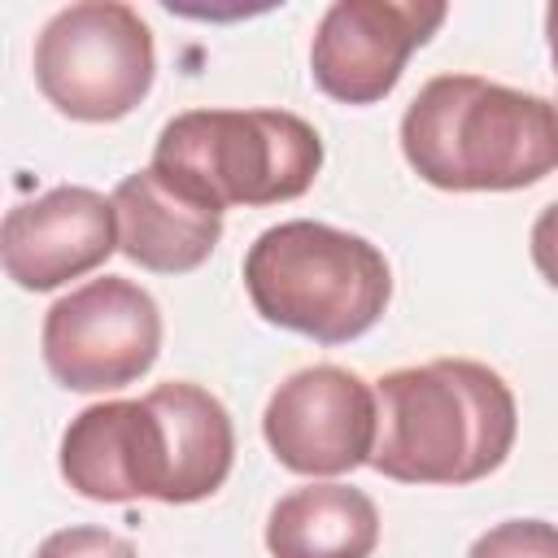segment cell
Returning a JSON list of instances; mask_svg holds the SVG:
<instances>
[{
    "mask_svg": "<svg viewBox=\"0 0 558 558\" xmlns=\"http://www.w3.org/2000/svg\"><path fill=\"white\" fill-rule=\"evenodd\" d=\"M57 462L61 480L87 501L187 506L227 484L235 427L209 388L170 379L140 401H100L74 414Z\"/></svg>",
    "mask_w": 558,
    "mask_h": 558,
    "instance_id": "6da1fadb",
    "label": "cell"
},
{
    "mask_svg": "<svg viewBox=\"0 0 558 558\" xmlns=\"http://www.w3.org/2000/svg\"><path fill=\"white\" fill-rule=\"evenodd\" d=\"M375 401L379 436L371 466L397 484H475L510 458L519 436L510 384L471 357L388 371Z\"/></svg>",
    "mask_w": 558,
    "mask_h": 558,
    "instance_id": "7a4b0ae2",
    "label": "cell"
},
{
    "mask_svg": "<svg viewBox=\"0 0 558 558\" xmlns=\"http://www.w3.org/2000/svg\"><path fill=\"white\" fill-rule=\"evenodd\" d=\"M401 153L440 192H519L558 170V105L480 74H436L401 113Z\"/></svg>",
    "mask_w": 558,
    "mask_h": 558,
    "instance_id": "3957f363",
    "label": "cell"
},
{
    "mask_svg": "<svg viewBox=\"0 0 558 558\" xmlns=\"http://www.w3.org/2000/svg\"><path fill=\"white\" fill-rule=\"evenodd\" d=\"M244 288L266 323L318 344H349L384 318L392 270L366 235L288 218L248 244Z\"/></svg>",
    "mask_w": 558,
    "mask_h": 558,
    "instance_id": "277c9868",
    "label": "cell"
},
{
    "mask_svg": "<svg viewBox=\"0 0 558 558\" xmlns=\"http://www.w3.org/2000/svg\"><path fill=\"white\" fill-rule=\"evenodd\" d=\"M148 166L218 214L231 205H283L314 187L323 140L288 109H187L161 126Z\"/></svg>",
    "mask_w": 558,
    "mask_h": 558,
    "instance_id": "5b68a950",
    "label": "cell"
},
{
    "mask_svg": "<svg viewBox=\"0 0 558 558\" xmlns=\"http://www.w3.org/2000/svg\"><path fill=\"white\" fill-rule=\"evenodd\" d=\"M31 65L57 113L74 122H118L153 92L157 48L131 4L78 0L44 22Z\"/></svg>",
    "mask_w": 558,
    "mask_h": 558,
    "instance_id": "8992f818",
    "label": "cell"
},
{
    "mask_svg": "<svg viewBox=\"0 0 558 558\" xmlns=\"http://www.w3.org/2000/svg\"><path fill=\"white\" fill-rule=\"evenodd\" d=\"M39 344L61 388L113 392L153 371L161 353V310L140 283L105 275L48 305Z\"/></svg>",
    "mask_w": 558,
    "mask_h": 558,
    "instance_id": "52a82bcc",
    "label": "cell"
},
{
    "mask_svg": "<svg viewBox=\"0 0 558 558\" xmlns=\"http://www.w3.org/2000/svg\"><path fill=\"white\" fill-rule=\"evenodd\" d=\"M262 436L296 475H344L371 462L379 405L357 371L336 362L292 371L266 401Z\"/></svg>",
    "mask_w": 558,
    "mask_h": 558,
    "instance_id": "ba28073f",
    "label": "cell"
},
{
    "mask_svg": "<svg viewBox=\"0 0 558 558\" xmlns=\"http://www.w3.org/2000/svg\"><path fill=\"white\" fill-rule=\"evenodd\" d=\"M445 13L440 0H336L310 44L318 92L340 105L384 100L401 83L410 52L440 31Z\"/></svg>",
    "mask_w": 558,
    "mask_h": 558,
    "instance_id": "9c48e42d",
    "label": "cell"
},
{
    "mask_svg": "<svg viewBox=\"0 0 558 558\" xmlns=\"http://www.w3.org/2000/svg\"><path fill=\"white\" fill-rule=\"evenodd\" d=\"M118 253V209L96 187L61 183L4 214V275L26 292H52Z\"/></svg>",
    "mask_w": 558,
    "mask_h": 558,
    "instance_id": "30bf717a",
    "label": "cell"
},
{
    "mask_svg": "<svg viewBox=\"0 0 558 558\" xmlns=\"http://www.w3.org/2000/svg\"><path fill=\"white\" fill-rule=\"evenodd\" d=\"M109 201L118 209V248L144 270L187 275L222 240V214L170 187L153 166L126 174Z\"/></svg>",
    "mask_w": 558,
    "mask_h": 558,
    "instance_id": "8fae6325",
    "label": "cell"
},
{
    "mask_svg": "<svg viewBox=\"0 0 558 558\" xmlns=\"http://www.w3.org/2000/svg\"><path fill=\"white\" fill-rule=\"evenodd\" d=\"M379 510L353 484H305L283 493L266 514L270 558H371Z\"/></svg>",
    "mask_w": 558,
    "mask_h": 558,
    "instance_id": "7c38bea8",
    "label": "cell"
},
{
    "mask_svg": "<svg viewBox=\"0 0 558 558\" xmlns=\"http://www.w3.org/2000/svg\"><path fill=\"white\" fill-rule=\"evenodd\" d=\"M466 558H558V523L545 519H506L480 532Z\"/></svg>",
    "mask_w": 558,
    "mask_h": 558,
    "instance_id": "4fadbf2b",
    "label": "cell"
},
{
    "mask_svg": "<svg viewBox=\"0 0 558 558\" xmlns=\"http://www.w3.org/2000/svg\"><path fill=\"white\" fill-rule=\"evenodd\" d=\"M35 558H140L135 545L105 527H61L39 541Z\"/></svg>",
    "mask_w": 558,
    "mask_h": 558,
    "instance_id": "5bb4252c",
    "label": "cell"
},
{
    "mask_svg": "<svg viewBox=\"0 0 558 558\" xmlns=\"http://www.w3.org/2000/svg\"><path fill=\"white\" fill-rule=\"evenodd\" d=\"M532 262L549 288H558V201H549L532 222Z\"/></svg>",
    "mask_w": 558,
    "mask_h": 558,
    "instance_id": "9a60e30c",
    "label": "cell"
},
{
    "mask_svg": "<svg viewBox=\"0 0 558 558\" xmlns=\"http://www.w3.org/2000/svg\"><path fill=\"white\" fill-rule=\"evenodd\" d=\"M545 39H549V61H554V74H558V0L545 9Z\"/></svg>",
    "mask_w": 558,
    "mask_h": 558,
    "instance_id": "2e32d148",
    "label": "cell"
}]
</instances>
